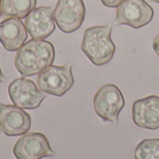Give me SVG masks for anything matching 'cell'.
<instances>
[{
    "label": "cell",
    "mask_w": 159,
    "mask_h": 159,
    "mask_svg": "<svg viewBox=\"0 0 159 159\" xmlns=\"http://www.w3.org/2000/svg\"><path fill=\"white\" fill-rule=\"evenodd\" d=\"M54 59L55 49L50 42L32 39L17 51L14 65L21 76H33L52 65Z\"/></svg>",
    "instance_id": "6da1fadb"
},
{
    "label": "cell",
    "mask_w": 159,
    "mask_h": 159,
    "mask_svg": "<svg viewBox=\"0 0 159 159\" xmlns=\"http://www.w3.org/2000/svg\"><path fill=\"white\" fill-rule=\"evenodd\" d=\"M112 26H93L84 33L81 48L89 61L97 65L110 62L116 52V45L111 38Z\"/></svg>",
    "instance_id": "7a4b0ae2"
},
{
    "label": "cell",
    "mask_w": 159,
    "mask_h": 159,
    "mask_svg": "<svg viewBox=\"0 0 159 159\" xmlns=\"http://www.w3.org/2000/svg\"><path fill=\"white\" fill-rule=\"evenodd\" d=\"M74 82L71 63L63 66L50 65L38 74L36 80L37 87L42 92L56 97L63 96L71 89Z\"/></svg>",
    "instance_id": "3957f363"
},
{
    "label": "cell",
    "mask_w": 159,
    "mask_h": 159,
    "mask_svg": "<svg viewBox=\"0 0 159 159\" xmlns=\"http://www.w3.org/2000/svg\"><path fill=\"white\" fill-rule=\"evenodd\" d=\"M94 109L98 116L104 121L118 125L119 114L124 108L125 100L121 90L113 84L102 87L93 99Z\"/></svg>",
    "instance_id": "277c9868"
},
{
    "label": "cell",
    "mask_w": 159,
    "mask_h": 159,
    "mask_svg": "<svg viewBox=\"0 0 159 159\" xmlns=\"http://www.w3.org/2000/svg\"><path fill=\"white\" fill-rule=\"evenodd\" d=\"M154 9L145 0H124L116 9V23L142 28L153 20Z\"/></svg>",
    "instance_id": "5b68a950"
},
{
    "label": "cell",
    "mask_w": 159,
    "mask_h": 159,
    "mask_svg": "<svg viewBox=\"0 0 159 159\" xmlns=\"http://www.w3.org/2000/svg\"><path fill=\"white\" fill-rule=\"evenodd\" d=\"M86 16V7L83 0H59L53 11L56 24L65 34L78 30Z\"/></svg>",
    "instance_id": "8992f818"
},
{
    "label": "cell",
    "mask_w": 159,
    "mask_h": 159,
    "mask_svg": "<svg viewBox=\"0 0 159 159\" xmlns=\"http://www.w3.org/2000/svg\"><path fill=\"white\" fill-rule=\"evenodd\" d=\"M17 159H42L55 157L47 137L39 132H29L21 135L13 147Z\"/></svg>",
    "instance_id": "52a82bcc"
},
{
    "label": "cell",
    "mask_w": 159,
    "mask_h": 159,
    "mask_svg": "<svg viewBox=\"0 0 159 159\" xmlns=\"http://www.w3.org/2000/svg\"><path fill=\"white\" fill-rule=\"evenodd\" d=\"M7 90L11 102L21 109H37L46 99L45 93L32 80L24 77L13 80L9 84Z\"/></svg>",
    "instance_id": "ba28073f"
},
{
    "label": "cell",
    "mask_w": 159,
    "mask_h": 159,
    "mask_svg": "<svg viewBox=\"0 0 159 159\" xmlns=\"http://www.w3.org/2000/svg\"><path fill=\"white\" fill-rule=\"evenodd\" d=\"M31 128V116L16 105L0 102V129L5 135L21 136Z\"/></svg>",
    "instance_id": "9c48e42d"
},
{
    "label": "cell",
    "mask_w": 159,
    "mask_h": 159,
    "mask_svg": "<svg viewBox=\"0 0 159 159\" xmlns=\"http://www.w3.org/2000/svg\"><path fill=\"white\" fill-rule=\"evenodd\" d=\"M24 26L33 39H46L55 31L53 8L51 7L34 8L25 18Z\"/></svg>",
    "instance_id": "30bf717a"
},
{
    "label": "cell",
    "mask_w": 159,
    "mask_h": 159,
    "mask_svg": "<svg viewBox=\"0 0 159 159\" xmlns=\"http://www.w3.org/2000/svg\"><path fill=\"white\" fill-rule=\"evenodd\" d=\"M132 118L140 128L156 130L159 129V97L156 95L136 101L132 106Z\"/></svg>",
    "instance_id": "8fae6325"
},
{
    "label": "cell",
    "mask_w": 159,
    "mask_h": 159,
    "mask_svg": "<svg viewBox=\"0 0 159 159\" xmlns=\"http://www.w3.org/2000/svg\"><path fill=\"white\" fill-rule=\"evenodd\" d=\"M27 39V31L17 17H9L0 22V43L7 51L19 50Z\"/></svg>",
    "instance_id": "7c38bea8"
},
{
    "label": "cell",
    "mask_w": 159,
    "mask_h": 159,
    "mask_svg": "<svg viewBox=\"0 0 159 159\" xmlns=\"http://www.w3.org/2000/svg\"><path fill=\"white\" fill-rule=\"evenodd\" d=\"M35 6L36 0H2V12L7 17L24 19Z\"/></svg>",
    "instance_id": "4fadbf2b"
},
{
    "label": "cell",
    "mask_w": 159,
    "mask_h": 159,
    "mask_svg": "<svg viewBox=\"0 0 159 159\" xmlns=\"http://www.w3.org/2000/svg\"><path fill=\"white\" fill-rule=\"evenodd\" d=\"M135 159H159V139L142 141L134 152Z\"/></svg>",
    "instance_id": "5bb4252c"
},
{
    "label": "cell",
    "mask_w": 159,
    "mask_h": 159,
    "mask_svg": "<svg viewBox=\"0 0 159 159\" xmlns=\"http://www.w3.org/2000/svg\"><path fill=\"white\" fill-rule=\"evenodd\" d=\"M124 0H101L102 4L107 7H117Z\"/></svg>",
    "instance_id": "9a60e30c"
},
{
    "label": "cell",
    "mask_w": 159,
    "mask_h": 159,
    "mask_svg": "<svg viewBox=\"0 0 159 159\" xmlns=\"http://www.w3.org/2000/svg\"><path fill=\"white\" fill-rule=\"evenodd\" d=\"M153 48L155 50V52L159 56V34L155 38L154 42H153Z\"/></svg>",
    "instance_id": "2e32d148"
},
{
    "label": "cell",
    "mask_w": 159,
    "mask_h": 159,
    "mask_svg": "<svg viewBox=\"0 0 159 159\" xmlns=\"http://www.w3.org/2000/svg\"><path fill=\"white\" fill-rule=\"evenodd\" d=\"M4 81H5V77L3 75V73H2V70H1V67H0V83H2Z\"/></svg>",
    "instance_id": "e0dca14e"
},
{
    "label": "cell",
    "mask_w": 159,
    "mask_h": 159,
    "mask_svg": "<svg viewBox=\"0 0 159 159\" xmlns=\"http://www.w3.org/2000/svg\"><path fill=\"white\" fill-rule=\"evenodd\" d=\"M2 0H0V17H1V15H2Z\"/></svg>",
    "instance_id": "ac0fdd59"
},
{
    "label": "cell",
    "mask_w": 159,
    "mask_h": 159,
    "mask_svg": "<svg viewBox=\"0 0 159 159\" xmlns=\"http://www.w3.org/2000/svg\"><path fill=\"white\" fill-rule=\"evenodd\" d=\"M151 1H153V2H157V3H158L159 4V0H151Z\"/></svg>",
    "instance_id": "d6986e66"
},
{
    "label": "cell",
    "mask_w": 159,
    "mask_h": 159,
    "mask_svg": "<svg viewBox=\"0 0 159 159\" xmlns=\"http://www.w3.org/2000/svg\"></svg>",
    "instance_id": "ffe728a7"
}]
</instances>
